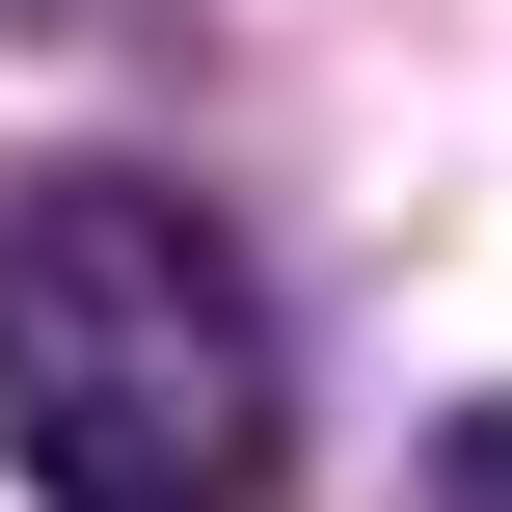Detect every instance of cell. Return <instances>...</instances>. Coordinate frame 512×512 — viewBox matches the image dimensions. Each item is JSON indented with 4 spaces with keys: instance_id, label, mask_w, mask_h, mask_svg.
Returning a JSON list of instances; mask_svg holds the SVG:
<instances>
[{
    "instance_id": "1",
    "label": "cell",
    "mask_w": 512,
    "mask_h": 512,
    "mask_svg": "<svg viewBox=\"0 0 512 512\" xmlns=\"http://www.w3.org/2000/svg\"><path fill=\"white\" fill-rule=\"evenodd\" d=\"M0 459L27 512H243L297 459L270 270L135 162H27L0 189Z\"/></svg>"
}]
</instances>
